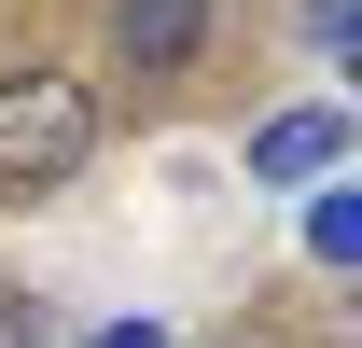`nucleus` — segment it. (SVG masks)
Segmentation results:
<instances>
[{"label":"nucleus","instance_id":"f257e3e1","mask_svg":"<svg viewBox=\"0 0 362 348\" xmlns=\"http://www.w3.org/2000/svg\"><path fill=\"white\" fill-rule=\"evenodd\" d=\"M98 84L84 70H56V56H0V209H28V195H70L98 168Z\"/></svg>","mask_w":362,"mask_h":348},{"label":"nucleus","instance_id":"f03ea898","mask_svg":"<svg viewBox=\"0 0 362 348\" xmlns=\"http://www.w3.org/2000/svg\"><path fill=\"white\" fill-rule=\"evenodd\" d=\"M209 28H223V0H112V70L126 84H195Z\"/></svg>","mask_w":362,"mask_h":348},{"label":"nucleus","instance_id":"7ed1b4c3","mask_svg":"<svg viewBox=\"0 0 362 348\" xmlns=\"http://www.w3.org/2000/svg\"><path fill=\"white\" fill-rule=\"evenodd\" d=\"M349 168V112L334 98H293V112H265L251 126V195H307V181Z\"/></svg>","mask_w":362,"mask_h":348},{"label":"nucleus","instance_id":"20e7f679","mask_svg":"<svg viewBox=\"0 0 362 348\" xmlns=\"http://www.w3.org/2000/svg\"><path fill=\"white\" fill-rule=\"evenodd\" d=\"M307 265H320V279H349V265H362V181H349V168L307 181Z\"/></svg>","mask_w":362,"mask_h":348},{"label":"nucleus","instance_id":"39448f33","mask_svg":"<svg viewBox=\"0 0 362 348\" xmlns=\"http://www.w3.org/2000/svg\"><path fill=\"white\" fill-rule=\"evenodd\" d=\"M0 348H70V320H56L42 293H0Z\"/></svg>","mask_w":362,"mask_h":348},{"label":"nucleus","instance_id":"423d86ee","mask_svg":"<svg viewBox=\"0 0 362 348\" xmlns=\"http://www.w3.org/2000/svg\"><path fill=\"white\" fill-rule=\"evenodd\" d=\"M84 348H181V335H168V320H153V306H126V320H98Z\"/></svg>","mask_w":362,"mask_h":348},{"label":"nucleus","instance_id":"0eeeda50","mask_svg":"<svg viewBox=\"0 0 362 348\" xmlns=\"http://www.w3.org/2000/svg\"><path fill=\"white\" fill-rule=\"evenodd\" d=\"M293 14H307V42H320V56H349V0H293Z\"/></svg>","mask_w":362,"mask_h":348}]
</instances>
